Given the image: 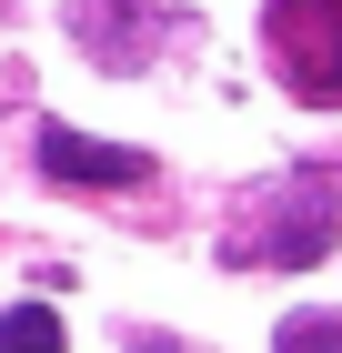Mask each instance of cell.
I'll return each instance as SVG.
<instances>
[{"label": "cell", "instance_id": "277c9868", "mask_svg": "<svg viewBox=\"0 0 342 353\" xmlns=\"http://www.w3.org/2000/svg\"><path fill=\"white\" fill-rule=\"evenodd\" d=\"M0 353H71V333H61L51 303H10L0 313Z\"/></svg>", "mask_w": 342, "mask_h": 353}, {"label": "cell", "instance_id": "5b68a950", "mask_svg": "<svg viewBox=\"0 0 342 353\" xmlns=\"http://www.w3.org/2000/svg\"><path fill=\"white\" fill-rule=\"evenodd\" d=\"M272 353H342V313H322V303H302V313H282V333H272Z\"/></svg>", "mask_w": 342, "mask_h": 353}, {"label": "cell", "instance_id": "7a4b0ae2", "mask_svg": "<svg viewBox=\"0 0 342 353\" xmlns=\"http://www.w3.org/2000/svg\"><path fill=\"white\" fill-rule=\"evenodd\" d=\"M272 81L312 111H342V0H272L262 10Z\"/></svg>", "mask_w": 342, "mask_h": 353}, {"label": "cell", "instance_id": "6da1fadb", "mask_svg": "<svg viewBox=\"0 0 342 353\" xmlns=\"http://www.w3.org/2000/svg\"><path fill=\"white\" fill-rule=\"evenodd\" d=\"M342 232V172H302V182L262 192L252 202V222L232 232V263H262V272H302L322 263Z\"/></svg>", "mask_w": 342, "mask_h": 353}, {"label": "cell", "instance_id": "3957f363", "mask_svg": "<svg viewBox=\"0 0 342 353\" xmlns=\"http://www.w3.org/2000/svg\"><path fill=\"white\" fill-rule=\"evenodd\" d=\"M41 172L51 182H81V192H141L151 182V152H121V141H91V132H41Z\"/></svg>", "mask_w": 342, "mask_h": 353}]
</instances>
